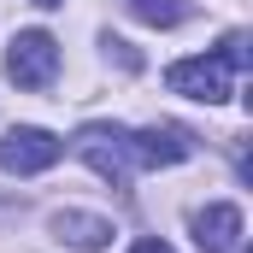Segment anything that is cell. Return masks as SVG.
<instances>
[{
    "instance_id": "cell-1",
    "label": "cell",
    "mask_w": 253,
    "mask_h": 253,
    "mask_svg": "<svg viewBox=\"0 0 253 253\" xmlns=\"http://www.w3.org/2000/svg\"><path fill=\"white\" fill-rule=\"evenodd\" d=\"M71 147H77V159L94 165L112 189H129V165H135V159H129V129H118V124H83Z\"/></svg>"
},
{
    "instance_id": "cell-2",
    "label": "cell",
    "mask_w": 253,
    "mask_h": 253,
    "mask_svg": "<svg viewBox=\"0 0 253 253\" xmlns=\"http://www.w3.org/2000/svg\"><path fill=\"white\" fill-rule=\"evenodd\" d=\"M6 77L18 88H47L59 77V42L47 30H18L6 42Z\"/></svg>"
},
{
    "instance_id": "cell-3",
    "label": "cell",
    "mask_w": 253,
    "mask_h": 253,
    "mask_svg": "<svg viewBox=\"0 0 253 253\" xmlns=\"http://www.w3.org/2000/svg\"><path fill=\"white\" fill-rule=\"evenodd\" d=\"M65 153V141L53 129L42 124H18L6 129V141H0V171H12V177H36V171H53Z\"/></svg>"
},
{
    "instance_id": "cell-4",
    "label": "cell",
    "mask_w": 253,
    "mask_h": 253,
    "mask_svg": "<svg viewBox=\"0 0 253 253\" xmlns=\"http://www.w3.org/2000/svg\"><path fill=\"white\" fill-rule=\"evenodd\" d=\"M165 83H171V94H189L200 106H218V100H230V65L218 59V53H200V59H177L165 71Z\"/></svg>"
},
{
    "instance_id": "cell-5",
    "label": "cell",
    "mask_w": 253,
    "mask_h": 253,
    "mask_svg": "<svg viewBox=\"0 0 253 253\" xmlns=\"http://www.w3.org/2000/svg\"><path fill=\"white\" fill-rule=\"evenodd\" d=\"M129 159L135 165H153V171L183 165V159H194V135L183 124H147V129L129 135Z\"/></svg>"
},
{
    "instance_id": "cell-6",
    "label": "cell",
    "mask_w": 253,
    "mask_h": 253,
    "mask_svg": "<svg viewBox=\"0 0 253 253\" xmlns=\"http://www.w3.org/2000/svg\"><path fill=\"white\" fill-rule=\"evenodd\" d=\"M47 230L59 236L65 248H77V253H106V248H112V236H118L106 218H94V212H77V206L53 212V218H47Z\"/></svg>"
},
{
    "instance_id": "cell-7",
    "label": "cell",
    "mask_w": 253,
    "mask_h": 253,
    "mask_svg": "<svg viewBox=\"0 0 253 253\" xmlns=\"http://www.w3.org/2000/svg\"><path fill=\"white\" fill-rule=\"evenodd\" d=\"M194 242L206 253H230L242 242V206H230V200H212V206H200L194 212Z\"/></svg>"
},
{
    "instance_id": "cell-8",
    "label": "cell",
    "mask_w": 253,
    "mask_h": 253,
    "mask_svg": "<svg viewBox=\"0 0 253 253\" xmlns=\"http://www.w3.org/2000/svg\"><path fill=\"white\" fill-rule=\"evenodd\" d=\"M124 6L141 18V24H153V30H171V24H183V18H189V6H183V0H124Z\"/></svg>"
},
{
    "instance_id": "cell-9",
    "label": "cell",
    "mask_w": 253,
    "mask_h": 253,
    "mask_svg": "<svg viewBox=\"0 0 253 253\" xmlns=\"http://www.w3.org/2000/svg\"><path fill=\"white\" fill-rule=\"evenodd\" d=\"M218 59L230 65V71H242V65H248V36H224V47H218Z\"/></svg>"
},
{
    "instance_id": "cell-10",
    "label": "cell",
    "mask_w": 253,
    "mask_h": 253,
    "mask_svg": "<svg viewBox=\"0 0 253 253\" xmlns=\"http://www.w3.org/2000/svg\"><path fill=\"white\" fill-rule=\"evenodd\" d=\"M129 253H177V248H171V242H159V236H141Z\"/></svg>"
},
{
    "instance_id": "cell-11",
    "label": "cell",
    "mask_w": 253,
    "mask_h": 253,
    "mask_svg": "<svg viewBox=\"0 0 253 253\" xmlns=\"http://www.w3.org/2000/svg\"><path fill=\"white\" fill-rule=\"evenodd\" d=\"M30 6H65V0H30Z\"/></svg>"
}]
</instances>
